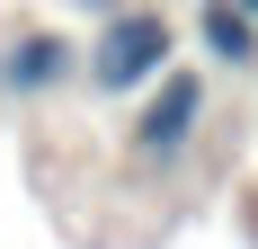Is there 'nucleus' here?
Masks as SVG:
<instances>
[{"label": "nucleus", "mask_w": 258, "mask_h": 249, "mask_svg": "<svg viewBox=\"0 0 258 249\" xmlns=\"http://www.w3.org/2000/svg\"><path fill=\"white\" fill-rule=\"evenodd\" d=\"M72 72V45H53V36H27V45H9V63H0V80L9 89H45V80Z\"/></svg>", "instance_id": "3"}, {"label": "nucleus", "mask_w": 258, "mask_h": 249, "mask_svg": "<svg viewBox=\"0 0 258 249\" xmlns=\"http://www.w3.org/2000/svg\"><path fill=\"white\" fill-rule=\"evenodd\" d=\"M152 80H160V98L134 116V151H143V160H178L187 134H196V116H205V80H196V72H169V63H160Z\"/></svg>", "instance_id": "2"}, {"label": "nucleus", "mask_w": 258, "mask_h": 249, "mask_svg": "<svg viewBox=\"0 0 258 249\" xmlns=\"http://www.w3.org/2000/svg\"><path fill=\"white\" fill-rule=\"evenodd\" d=\"M205 45L223 53V63H258V18L240 0H205Z\"/></svg>", "instance_id": "4"}, {"label": "nucleus", "mask_w": 258, "mask_h": 249, "mask_svg": "<svg viewBox=\"0 0 258 249\" xmlns=\"http://www.w3.org/2000/svg\"><path fill=\"white\" fill-rule=\"evenodd\" d=\"M240 9H249V18H258V0H240Z\"/></svg>", "instance_id": "6"}, {"label": "nucleus", "mask_w": 258, "mask_h": 249, "mask_svg": "<svg viewBox=\"0 0 258 249\" xmlns=\"http://www.w3.org/2000/svg\"><path fill=\"white\" fill-rule=\"evenodd\" d=\"M160 63H169V18L160 9H107V36H98L89 80L98 89H143Z\"/></svg>", "instance_id": "1"}, {"label": "nucleus", "mask_w": 258, "mask_h": 249, "mask_svg": "<svg viewBox=\"0 0 258 249\" xmlns=\"http://www.w3.org/2000/svg\"><path fill=\"white\" fill-rule=\"evenodd\" d=\"M80 9H116V0H80Z\"/></svg>", "instance_id": "5"}]
</instances>
